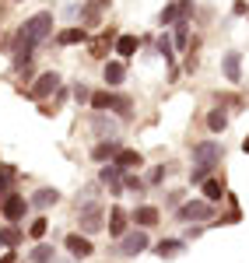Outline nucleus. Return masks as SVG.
Wrapping results in <instances>:
<instances>
[{"mask_svg": "<svg viewBox=\"0 0 249 263\" xmlns=\"http://www.w3.org/2000/svg\"><path fill=\"white\" fill-rule=\"evenodd\" d=\"M28 263H56V246L53 242H35L28 249Z\"/></svg>", "mask_w": 249, "mask_h": 263, "instance_id": "29", "label": "nucleus"}, {"mask_svg": "<svg viewBox=\"0 0 249 263\" xmlns=\"http://www.w3.org/2000/svg\"><path fill=\"white\" fill-rule=\"evenodd\" d=\"M32 242H46V235H49V218L46 214H39V218H32L28 221V232H25Z\"/></svg>", "mask_w": 249, "mask_h": 263, "instance_id": "31", "label": "nucleus"}, {"mask_svg": "<svg viewBox=\"0 0 249 263\" xmlns=\"http://www.w3.org/2000/svg\"><path fill=\"white\" fill-rule=\"evenodd\" d=\"M109 112H112L120 123H126L130 116H133V99H130L126 91H112V109H109Z\"/></svg>", "mask_w": 249, "mask_h": 263, "instance_id": "25", "label": "nucleus"}, {"mask_svg": "<svg viewBox=\"0 0 249 263\" xmlns=\"http://www.w3.org/2000/svg\"><path fill=\"white\" fill-rule=\"evenodd\" d=\"M183 203H186V193H183V190H168V193H165V207L172 211V214H176Z\"/></svg>", "mask_w": 249, "mask_h": 263, "instance_id": "37", "label": "nucleus"}, {"mask_svg": "<svg viewBox=\"0 0 249 263\" xmlns=\"http://www.w3.org/2000/svg\"><path fill=\"white\" fill-rule=\"evenodd\" d=\"M242 151H246V155H249V134H246V141H242Z\"/></svg>", "mask_w": 249, "mask_h": 263, "instance_id": "41", "label": "nucleus"}, {"mask_svg": "<svg viewBox=\"0 0 249 263\" xmlns=\"http://www.w3.org/2000/svg\"><path fill=\"white\" fill-rule=\"evenodd\" d=\"M151 249H155V256H162V260H176V256H183V253L189 249V242L183 239V235H179V239L168 235V239H162V242H155Z\"/></svg>", "mask_w": 249, "mask_h": 263, "instance_id": "21", "label": "nucleus"}, {"mask_svg": "<svg viewBox=\"0 0 249 263\" xmlns=\"http://www.w3.org/2000/svg\"><path fill=\"white\" fill-rule=\"evenodd\" d=\"M130 224L133 228H144V232H151V228H158L162 224V207H155V203H137L133 211H130Z\"/></svg>", "mask_w": 249, "mask_h": 263, "instance_id": "12", "label": "nucleus"}, {"mask_svg": "<svg viewBox=\"0 0 249 263\" xmlns=\"http://www.w3.org/2000/svg\"><path fill=\"white\" fill-rule=\"evenodd\" d=\"M130 228H133V224H130V211H123L120 203H112V207H109V214H105V232H109V239H112V242H120Z\"/></svg>", "mask_w": 249, "mask_h": 263, "instance_id": "11", "label": "nucleus"}, {"mask_svg": "<svg viewBox=\"0 0 249 263\" xmlns=\"http://www.w3.org/2000/svg\"><path fill=\"white\" fill-rule=\"evenodd\" d=\"M137 49H141V39H137L133 32H120V39H116V46H112L116 60H123V63L133 60V57H137Z\"/></svg>", "mask_w": 249, "mask_h": 263, "instance_id": "20", "label": "nucleus"}, {"mask_svg": "<svg viewBox=\"0 0 249 263\" xmlns=\"http://www.w3.org/2000/svg\"><path fill=\"white\" fill-rule=\"evenodd\" d=\"M116 39H120V32H116L112 25H109V28H102L95 39L88 42V57H91V60H102V63H105V53L116 46Z\"/></svg>", "mask_w": 249, "mask_h": 263, "instance_id": "15", "label": "nucleus"}, {"mask_svg": "<svg viewBox=\"0 0 249 263\" xmlns=\"http://www.w3.org/2000/svg\"><path fill=\"white\" fill-rule=\"evenodd\" d=\"M172 172H176V165H155V168H147V176H144V182L147 186H162V182H165V176H172Z\"/></svg>", "mask_w": 249, "mask_h": 263, "instance_id": "33", "label": "nucleus"}, {"mask_svg": "<svg viewBox=\"0 0 249 263\" xmlns=\"http://www.w3.org/2000/svg\"><path fill=\"white\" fill-rule=\"evenodd\" d=\"M228 120H232V112L225 109V105H210V109H207V116H204V123H207V130L214 134V137L228 130Z\"/></svg>", "mask_w": 249, "mask_h": 263, "instance_id": "23", "label": "nucleus"}, {"mask_svg": "<svg viewBox=\"0 0 249 263\" xmlns=\"http://www.w3.org/2000/svg\"><path fill=\"white\" fill-rule=\"evenodd\" d=\"M126 74H130V63H123V60H105L102 63V81H105L109 91H120L126 84Z\"/></svg>", "mask_w": 249, "mask_h": 263, "instance_id": "14", "label": "nucleus"}, {"mask_svg": "<svg viewBox=\"0 0 249 263\" xmlns=\"http://www.w3.org/2000/svg\"><path fill=\"white\" fill-rule=\"evenodd\" d=\"M60 197H63V193L56 190V186H39V190L28 197V207H32V211H39V214H46L49 207H56V203H60Z\"/></svg>", "mask_w": 249, "mask_h": 263, "instance_id": "18", "label": "nucleus"}, {"mask_svg": "<svg viewBox=\"0 0 249 263\" xmlns=\"http://www.w3.org/2000/svg\"><path fill=\"white\" fill-rule=\"evenodd\" d=\"M204 232H207V224H186V232H183V239H186V242H193V239H200Z\"/></svg>", "mask_w": 249, "mask_h": 263, "instance_id": "38", "label": "nucleus"}, {"mask_svg": "<svg viewBox=\"0 0 249 263\" xmlns=\"http://www.w3.org/2000/svg\"><path fill=\"white\" fill-rule=\"evenodd\" d=\"M112 7V0H81V11H78V25L95 32V28H105V11Z\"/></svg>", "mask_w": 249, "mask_h": 263, "instance_id": "8", "label": "nucleus"}, {"mask_svg": "<svg viewBox=\"0 0 249 263\" xmlns=\"http://www.w3.org/2000/svg\"><path fill=\"white\" fill-rule=\"evenodd\" d=\"M210 176H214V168H210V165H193V168H189V186H200V182H207Z\"/></svg>", "mask_w": 249, "mask_h": 263, "instance_id": "36", "label": "nucleus"}, {"mask_svg": "<svg viewBox=\"0 0 249 263\" xmlns=\"http://www.w3.org/2000/svg\"><path fill=\"white\" fill-rule=\"evenodd\" d=\"M60 84H63V78H60V70H42L39 78L32 81V88H25V99H32V102H46L49 95H56L60 91Z\"/></svg>", "mask_w": 249, "mask_h": 263, "instance_id": "7", "label": "nucleus"}, {"mask_svg": "<svg viewBox=\"0 0 249 263\" xmlns=\"http://www.w3.org/2000/svg\"><path fill=\"white\" fill-rule=\"evenodd\" d=\"M14 182H18V165H0V203L14 193Z\"/></svg>", "mask_w": 249, "mask_h": 263, "instance_id": "28", "label": "nucleus"}, {"mask_svg": "<svg viewBox=\"0 0 249 263\" xmlns=\"http://www.w3.org/2000/svg\"><path fill=\"white\" fill-rule=\"evenodd\" d=\"M88 134L95 141H109V137H120V120L109 116V112H91L88 116Z\"/></svg>", "mask_w": 249, "mask_h": 263, "instance_id": "10", "label": "nucleus"}, {"mask_svg": "<svg viewBox=\"0 0 249 263\" xmlns=\"http://www.w3.org/2000/svg\"><path fill=\"white\" fill-rule=\"evenodd\" d=\"M147 249H151V232H144V228H130L120 242H112L109 253H112V256H130V260H133V256H141V253H147Z\"/></svg>", "mask_w": 249, "mask_h": 263, "instance_id": "3", "label": "nucleus"}, {"mask_svg": "<svg viewBox=\"0 0 249 263\" xmlns=\"http://www.w3.org/2000/svg\"><path fill=\"white\" fill-rule=\"evenodd\" d=\"M63 249H67V256L70 260H88V256H95V242L81 235V232H67L63 235Z\"/></svg>", "mask_w": 249, "mask_h": 263, "instance_id": "13", "label": "nucleus"}, {"mask_svg": "<svg viewBox=\"0 0 249 263\" xmlns=\"http://www.w3.org/2000/svg\"><path fill=\"white\" fill-rule=\"evenodd\" d=\"M53 28H56V14H53V11H35V14H28V18L14 28L11 49H7V53H11V67H14L18 74L25 70V67L35 63V49L56 35Z\"/></svg>", "mask_w": 249, "mask_h": 263, "instance_id": "1", "label": "nucleus"}, {"mask_svg": "<svg viewBox=\"0 0 249 263\" xmlns=\"http://www.w3.org/2000/svg\"><path fill=\"white\" fill-rule=\"evenodd\" d=\"M232 18H249V4L246 0H235V4H232Z\"/></svg>", "mask_w": 249, "mask_h": 263, "instance_id": "39", "label": "nucleus"}, {"mask_svg": "<svg viewBox=\"0 0 249 263\" xmlns=\"http://www.w3.org/2000/svg\"><path fill=\"white\" fill-rule=\"evenodd\" d=\"M70 99L78 102V105H88V102H91V84H88V81H74V88H70Z\"/></svg>", "mask_w": 249, "mask_h": 263, "instance_id": "35", "label": "nucleus"}, {"mask_svg": "<svg viewBox=\"0 0 249 263\" xmlns=\"http://www.w3.org/2000/svg\"><path fill=\"white\" fill-rule=\"evenodd\" d=\"M189 158H193V165L218 168V165L225 162V144L221 141H193L189 144Z\"/></svg>", "mask_w": 249, "mask_h": 263, "instance_id": "6", "label": "nucleus"}, {"mask_svg": "<svg viewBox=\"0 0 249 263\" xmlns=\"http://www.w3.org/2000/svg\"><path fill=\"white\" fill-rule=\"evenodd\" d=\"M105 214H109V211H105L102 200L81 207V211H78V232H81V235H88V239H95L99 232H105Z\"/></svg>", "mask_w": 249, "mask_h": 263, "instance_id": "4", "label": "nucleus"}, {"mask_svg": "<svg viewBox=\"0 0 249 263\" xmlns=\"http://www.w3.org/2000/svg\"><path fill=\"white\" fill-rule=\"evenodd\" d=\"M200 197H204L207 203H214V207H218V203L228 197V190H225V179H221V176H210L207 182H200Z\"/></svg>", "mask_w": 249, "mask_h": 263, "instance_id": "24", "label": "nucleus"}, {"mask_svg": "<svg viewBox=\"0 0 249 263\" xmlns=\"http://www.w3.org/2000/svg\"><path fill=\"white\" fill-rule=\"evenodd\" d=\"M123 190L137 193V197H144V193H147V182H144V176H137V172H126V176H123Z\"/></svg>", "mask_w": 249, "mask_h": 263, "instance_id": "34", "label": "nucleus"}, {"mask_svg": "<svg viewBox=\"0 0 249 263\" xmlns=\"http://www.w3.org/2000/svg\"><path fill=\"white\" fill-rule=\"evenodd\" d=\"M123 176H126V172H120L116 165L109 162V165H102V168H99V186H105V190H116V186H123Z\"/></svg>", "mask_w": 249, "mask_h": 263, "instance_id": "30", "label": "nucleus"}, {"mask_svg": "<svg viewBox=\"0 0 249 263\" xmlns=\"http://www.w3.org/2000/svg\"><path fill=\"white\" fill-rule=\"evenodd\" d=\"M112 165H116L120 172H141V168H144V155H141L137 147H123V151L112 158Z\"/></svg>", "mask_w": 249, "mask_h": 263, "instance_id": "22", "label": "nucleus"}, {"mask_svg": "<svg viewBox=\"0 0 249 263\" xmlns=\"http://www.w3.org/2000/svg\"><path fill=\"white\" fill-rule=\"evenodd\" d=\"M25 242V224H4L0 228V249H18Z\"/></svg>", "mask_w": 249, "mask_h": 263, "instance_id": "26", "label": "nucleus"}, {"mask_svg": "<svg viewBox=\"0 0 249 263\" xmlns=\"http://www.w3.org/2000/svg\"><path fill=\"white\" fill-rule=\"evenodd\" d=\"M0 263H18V249H4L0 253Z\"/></svg>", "mask_w": 249, "mask_h": 263, "instance_id": "40", "label": "nucleus"}, {"mask_svg": "<svg viewBox=\"0 0 249 263\" xmlns=\"http://www.w3.org/2000/svg\"><path fill=\"white\" fill-rule=\"evenodd\" d=\"M7 4H25V0H7Z\"/></svg>", "mask_w": 249, "mask_h": 263, "instance_id": "42", "label": "nucleus"}, {"mask_svg": "<svg viewBox=\"0 0 249 263\" xmlns=\"http://www.w3.org/2000/svg\"><path fill=\"white\" fill-rule=\"evenodd\" d=\"M126 144L120 141V137H109V141H95L91 144V151H88V155H91V162H99V165H109L112 162V158H116V155H120V151H123Z\"/></svg>", "mask_w": 249, "mask_h": 263, "instance_id": "16", "label": "nucleus"}, {"mask_svg": "<svg viewBox=\"0 0 249 263\" xmlns=\"http://www.w3.org/2000/svg\"><path fill=\"white\" fill-rule=\"evenodd\" d=\"M28 211H32V207H28V197H25V193H18V190H14L7 200L0 203V218H4L7 224H25Z\"/></svg>", "mask_w": 249, "mask_h": 263, "instance_id": "9", "label": "nucleus"}, {"mask_svg": "<svg viewBox=\"0 0 249 263\" xmlns=\"http://www.w3.org/2000/svg\"><path fill=\"white\" fill-rule=\"evenodd\" d=\"M88 109H91V112H109V109H112V91H109V88H99V91H91V102H88Z\"/></svg>", "mask_w": 249, "mask_h": 263, "instance_id": "32", "label": "nucleus"}, {"mask_svg": "<svg viewBox=\"0 0 249 263\" xmlns=\"http://www.w3.org/2000/svg\"><path fill=\"white\" fill-rule=\"evenodd\" d=\"M155 53H158V57H162V60H165L168 67H176V57H179V53H176V42H172V32H162V35L155 39Z\"/></svg>", "mask_w": 249, "mask_h": 263, "instance_id": "27", "label": "nucleus"}, {"mask_svg": "<svg viewBox=\"0 0 249 263\" xmlns=\"http://www.w3.org/2000/svg\"><path fill=\"white\" fill-rule=\"evenodd\" d=\"M221 78L228 84H242V53H235V49L221 53Z\"/></svg>", "mask_w": 249, "mask_h": 263, "instance_id": "19", "label": "nucleus"}, {"mask_svg": "<svg viewBox=\"0 0 249 263\" xmlns=\"http://www.w3.org/2000/svg\"><path fill=\"white\" fill-rule=\"evenodd\" d=\"M176 221H183V224H214L218 221V207L214 203H207L204 197H186V203L176 211Z\"/></svg>", "mask_w": 249, "mask_h": 263, "instance_id": "2", "label": "nucleus"}, {"mask_svg": "<svg viewBox=\"0 0 249 263\" xmlns=\"http://www.w3.org/2000/svg\"><path fill=\"white\" fill-rule=\"evenodd\" d=\"M197 14V0H168L165 7L158 11V28L168 32L172 25H179V21H189Z\"/></svg>", "mask_w": 249, "mask_h": 263, "instance_id": "5", "label": "nucleus"}, {"mask_svg": "<svg viewBox=\"0 0 249 263\" xmlns=\"http://www.w3.org/2000/svg\"><path fill=\"white\" fill-rule=\"evenodd\" d=\"M53 42H56L60 49H67V46H88V42H91V32L81 28V25H67V28H60V32L53 35Z\"/></svg>", "mask_w": 249, "mask_h": 263, "instance_id": "17", "label": "nucleus"}]
</instances>
